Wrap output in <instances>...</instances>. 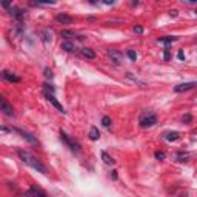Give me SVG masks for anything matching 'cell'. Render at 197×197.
Segmentation results:
<instances>
[{
	"label": "cell",
	"instance_id": "cell-1",
	"mask_svg": "<svg viewBox=\"0 0 197 197\" xmlns=\"http://www.w3.org/2000/svg\"><path fill=\"white\" fill-rule=\"evenodd\" d=\"M17 156L20 157V160H22L25 165H28V166L37 169V171L42 172V174H48L46 166H45V165H43L34 154H31L29 151H26V149H23V148H17Z\"/></svg>",
	"mask_w": 197,
	"mask_h": 197
},
{
	"label": "cell",
	"instance_id": "cell-2",
	"mask_svg": "<svg viewBox=\"0 0 197 197\" xmlns=\"http://www.w3.org/2000/svg\"><path fill=\"white\" fill-rule=\"evenodd\" d=\"M157 123V114L153 111H145L139 117V125L140 128H151Z\"/></svg>",
	"mask_w": 197,
	"mask_h": 197
},
{
	"label": "cell",
	"instance_id": "cell-3",
	"mask_svg": "<svg viewBox=\"0 0 197 197\" xmlns=\"http://www.w3.org/2000/svg\"><path fill=\"white\" fill-rule=\"evenodd\" d=\"M60 139H62V142L74 153V154H80L82 153V146H80V143L77 142V140H74L72 137H69L65 131H60Z\"/></svg>",
	"mask_w": 197,
	"mask_h": 197
},
{
	"label": "cell",
	"instance_id": "cell-4",
	"mask_svg": "<svg viewBox=\"0 0 197 197\" xmlns=\"http://www.w3.org/2000/svg\"><path fill=\"white\" fill-rule=\"evenodd\" d=\"M0 111L8 117H14V108H13V105H10L6 102L5 97H0Z\"/></svg>",
	"mask_w": 197,
	"mask_h": 197
},
{
	"label": "cell",
	"instance_id": "cell-5",
	"mask_svg": "<svg viewBox=\"0 0 197 197\" xmlns=\"http://www.w3.org/2000/svg\"><path fill=\"white\" fill-rule=\"evenodd\" d=\"M106 54H108V57L111 59L113 63H116V65H122L123 63V54L119 49H108Z\"/></svg>",
	"mask_w": 197,
	"mask_h": 197
},
{
	"label": "cell",
	"instance_id": "cell-6",
	"mask_svg": "<svg viewBox=\"0 0 197 197\" xmlns=\"http://www.w3.org/2000/svg\"><path fill=\"white\" fill-rule=\"evenodd\" d=\"M10 14H11L13 19H16L19 23L25 19V11L20 10V8H17V6H11V8H10Z\"/></svg>",
	"mask_w": 197,
	"mask_h": 197
},
{
	"label": "cell",
	"instance_id": "cell-7",
	"mask_svg": "<svg viewBox=\"0 0 197 197\" xmlns=\"http://www.w3.org/2000/svg\"><path fill=\"white\" fill-rule=\"evenodd\" d=\"M45 97H46V100H48V102H51V103H52V105H54V106H56L62 114H65V113H66V111H65V108L62 106V103H60V102L57 100V98L54 97V94H48V92H45Z\"/></svg>",
	"mask_w": 197,
	"mask_h": 197
},
{
	"label": "cell",
	"instance_id": "cell-8",
	"mask_svg": "<svg viewBox=\"0 0 197 197\" xmlns=\"http://www.w3.org/2000/svg\"><path fill=\"white\" fill-rule=\"evenodd\" d=\"M125 77H126L129 82H133L134 85H139V88H143V89H145V88H148V83H145L143 80H140L139 77H136L133 72H126V74H125Z\"/></svg>",
	"mask_w": 197,
	"mask_h": 197
},
{
	"label": "cell",
	"instance_id": "cell-9",
	"mask_svg": "<svg viewBox=\"0 0 197 197\" xmlns=\"http://www.w3.org/2000/svg\"><path fill=\"white\" fill-rule=\"evenodd\" d=\"M11 133H19L23 139H26L29 143H37V139L33 136V134H29V133H26V131H23V129H19V128H11Z\"/></svg>",
	"mask_w": 197,
	"mask_h": 197
},
{
	"label": "cell",
	"instance_id": "cell-10",
	"mask_svg": "<svg viewBox=\"0 0 197 197\" xmlns=\"http://www.w3.org/2000/svg\"><path fill=\"white\" fill-rule=\"evenodd\" d=\"M2 79H3V80H8V82H11V83H19V82L22 80L17 74L10 72V71H2Z\"/></svg>",
	"mask_w": 197,
	"mask_h": 197
},
{
	"label": "cell",
	"instance_id": "cell-11",
	"mask_svg": "<svg viewBox=\"0 0 197 197\" xmlns=\"http://www.w3.org/2000/svg\"><path fill=\"white\" fill-rule=\"evenodd\" d=\"M194 86H197V82H188V83H180V85L174 86V92H183V91L192 89Z\"/></svg>",
	"mask_w": 197,
	"mask_h": 197
},
{
	"label": "cell",
	"instance_id": "cell-12",
	"mask_svg": "<svg viewBox=\"0 0 197 197\" xmlns=\"http://www.w3.org/2000/svg\"><path fill=\"white\" fill-rule=\"evenodd\" d=\"M56 20L59 22V23H62V25H71V23H74V17H71V16H68V14H57L56 16Z\"/></svg>",
	"mask_w": 197,
	"mask_h": 197
},
{
	"label": "cell",
	"instance_id": "cell-13",
	"mask_svg": "<svg viewBox=\"0 0 197 197\" xmlns=\"http://www.w3.org/2000/svg\"><path fill=\"white\" fill-rule=\"evenodd\" d=\"M176 40H177V37H174V36H165V37H159V39H157V42L166 45V48H169V45H171L172 42H176Z\"/></svg>",
	"mask_w": 197,
	"mask_h": 197
},
{
	"label": "cell",
	"instance_id": "cell-14",
	"mask_svg": "<svg viewBox=\"0 0 197 197\" xmlns=\"http://www.w3.org/2000/svg\"><path fill=\"white\" fill-rule=\"evenodd\" d=\"M62 49L66 51V52H77V46L72 42H68V40L62 43Z\"/></svg>",
	"mask_w": 197,
	"mask_h": 197
},
{
	"label": "cell",
	"instance_id": "cell-15",
	"mask_svg": "<svg viewBox=\"0 0 197 197\" xmlns=\"http://www.w3.org/2000/svg\"><path fill=\"white\" fill-rule=\"evenodd\" d=\"M80 52H82V56H83V57H86V59H89V60L95 59V52H94L91 48H83Z\"/></svg>",
	"mask_w": 197,
	"mask_h": 197
},
{
	"label": "cell",
	"instance_id": "cell-16",
	"mask_svg": "<svg viewBox=\"0 0 197 197\" xmlns=\"http://www.w3.org/2000/svg\"><path fill=\"white\" fill-rule=\"evenodd\" d=\"M189 157H191V154L186 153V151H179V153L176 154V159H177L179 162H188Z\"/></svg>",
	"mask_w": 197,
	"mask_h": 197
},
{
	"label": "cell",
	"instance_id": "cell-17",
	"mask_svg": "<svg viewBox=\"0 0 197 197\" xmlns=\"http://www.w3.org/2000/svg\"><path fill=\"white\" fill-rule=\"evenodd\" d=\"M89 139H91V140H94V142L100 139V133H98V128L92 126V128L89 129Z\"/></svg>",
	"mask_w": 197,
	"mask_h": 197
},
{
	"label": "cell",
	"instance_id": "cell-18",
	"mask_svg": "<svg viewBox=\"0 0 197 197\" xmlns=\"http://www.w3.org/2000/svg\"><path fill=\"white\" fill-rule=\"evenodd\" d=\"M51 39H52V33H51L49 29H43V31H42V40H43L45 43H49Z\"/></svg>",
	"mask_w": 197,
	"mask_h": 197
},
{
	"label": "cell",
	"instance_id": "cell-19",
	"mask_svg": "<svg viewBox=\"0 0 197 197\" xmlns=\"http://www.w3.org/2000/svg\"><path fill=\"white\" fill-rule=\"evenodd\" d=\"M180 137V134L177 133V131H172V133H168V134H165V139L168 140V142H174V140H177Z\"/></svg>",
	"mask_w": 197,
	"mask_h": 197
},
{
	"label": "cell",
	"instance_id": "cell-20",
	"mask_svg": "<svg viewBox=\"0 0 197 197\" xmlns=\"http://www.w3.org/2000/svg\"><path fill=\"white\" fill-rule=\"evenodd\" d=\"M102 159H103V162H105L106 165H114V163H116V160H114L108 153H105V151L102 153Z\"/></svg>",
	"mask_w": 197,
	"mask_h": 197
},
{
	"label": "cell",
	"instance_id": "cell-21",
	"mask_svg": "<svg viewBox=\"0 0 197 197\" xmlns=\"http://www.w3.org/2000/svg\"><path fill=\"white\" fill-rule=\"evenodd\" d=\"M62 37H65V39H72V37H75V34H74L72 31H69V29H63V31H62Z\"/></svg>",
	"mask_w": 197,
	"mask_h": 197
},
{
	"label": "cell",
	"instance_id": "cell-22",
	"mask_svg": "<svg viewBox=\"0 0 197 197\" xmlns=\"http://www.w3.org/2000/svg\"><path fill=\"white\" fill-rule=\"evenodd\" d=\"M43 89H45V92H48V94H54V92H56V88H54L52 85H49V83H45V85H43Z\"/></svg>",
	"mask_w": 197,
	"mask_h": 197
},
{
	"label": "cell",
	"instance_id": "cell-23",
	"mask_svg": "<svg viewBox=\"0 0 197 197\" xmlns=\"http://www.w3.org/2000/svg\"><path fill=\"white\" fill-rule=\"evenodd\" d=\"M111 119L108 117V116H105V117H102V125L105 126V128H111Z\"/></svg>",
	"mask_w": 197,
	"mask_h": 197
},
{
	"label": "cell",
	"instance_id": "cell-24",
	"mask_svg": "<svg viewBox=\"0 0 197 197\" xmlns=\"http://www.w3.org/2000/svg\"><path fill=\"white\" fill-rule=\"evenodd\" d=\"M154 156H156L157 160H165V159H166V153H165V151H156Z\"/></svg>",
	"mask_w": 197,
	"mask_h": 197
},
{
	"label": "cell",
	"instance_id": "cell-25",
	"mask_svg": "<svg viewBox=\"0 0 197 197\" xmlns=\"http://www.w3.org/2000/svg\"><path fill=\"white\" fill-rule=\"evenodd\" d=\"M126 56L129 57V60H133V62H136L137 60V52L136 51H133V49H129L128 52H126Z\"/></svg>",
	"mask_w": 197,
	"mask_h": 197
},
{
	"label": "cell",
	"instance_id": "cell-26",
	"mask_svg": "<svg viewBox=\"0 0 197 197\" xmlns=\"http://www.w3.org/2000/svg\"><path fill=\"white\" fill-rule=\"evenodd\" d=\"M43 72H45V77H46V79H52V77H54L52 69H49V68H45V71H43Z\"/></svg>",
	"mask_w": 197,
	"mask_h": 197
},
{
	"label": "cell",
	"instance_id": "cell-27",
	"mask_svg": "<svg viewBox=\"0 0 197 197\" xmlns=\"http://www.w3.org/2000/svg\"><path fill=\"white\" fill-rule=\"evenodd\" d=\"M133 31H134L136 34H142V33H143V28H142L140 25H136V26L133 28Z\"/></svg>",
	"mask_w": 197,
	"mask_h": 197
},
{
	"label": "cell",
	"instance_id": "cell-28",
	"mask_svg": "<svg viewBox=\"0 0 197 197\" xmlns=\"http://www.w3.org/2000/svg\"><path fill=\"white\" fill-rule=\"evenodd\" d=\"M182 120H183V123H189V122L192 120V116H191V114H185Z\"/></svg>",
	"mask_w": 197,
	"mask_h": 197
},
{
	"label": "cell",
	"instance_id": "cell-29",
	"mask_svg": "<svg viewBox=\"0 0 197 197\" xmlns=\"http://www.w3.org/2000/svg\"><path fill=\"white\" fill-rule=\"evenodd\" d=\"M163 59H165V60H169V59H171V52H169V48H166V49H165V52H163Z\"/></svg>",
	"mask_w": 197,
	"mask_h": 197
},
{
	"label": "cell",
	"instance_id": "cell-30",
	"mask_svg": "<svg viewBox=\"0 0 197 197\" xmlns=\"http://www.w3.org/2000/svg\"><path fill=\"white\" fill-rule=\"evenodd\" d=\"M177 59H179V60H185V52H183V51H179V52H177Z\"/></svg>",
	"mask_w": 197,
	"mask_h": 197
},
{
	"label": "cell",
	"instance_id": "cell-31",
	"mask_svg": "<svg viewBox=\"0 0 197 197\" xmlns=\"http://www.w3.org/2000/svg\"><path fill=\"white\" fill-rule=\"evenodd\" d=\"M177 14H179L177 10H171V11H169V16H171V17H177Z\"/></svg>",
	"mask_w": 197,
	"mask_h": 197
},
{
	"label": "cell",
	"instance_id": "cell-32",
	"mask_svg": "<svg viewBox=\"0 0 197 197\" xmlns=\"http://www.w3.org/2000/svg\"><path fill=\"white\" fill-rule=\"evenodd\" d=\"M0 131H2L3 134H6V133H11V129H8L6 126H2V128H0Z\"/></svg>",
	"mask_w": 197,
	"mask_h": 197
},
{
	"label": "cell",
	"instance_id": "cell-33",
	"mask_svg": "<svg viewBox=\"0 0 197 197\" xmlns=\"http://www.w3.org/2000/svg\"><path fill=\"white\" fill-rule=\"evenodd\" d=\"M111 177H113V180H117V171H116V169L111 171Z\"/></svg>",
	"mask_w": 197,
	"mask_h": 197
}]
</instances>
